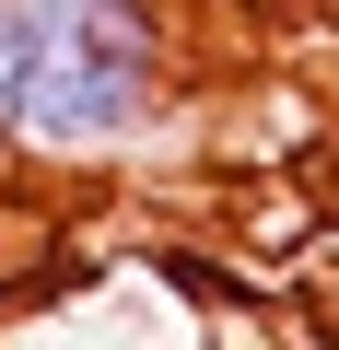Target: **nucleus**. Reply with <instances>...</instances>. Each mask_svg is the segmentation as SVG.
I'll use <instances>...</instances> for the list:
<instances>
[{"instance_id":"1","label":"nucleus","mask_w":339,"mask_h":350,"mask_svg":"<svg viewBox=\"0 0 339 350\" xmlns=\"http://www.w3.org/2000/svg\"><path fill=\"white\" fill-rule=\"evenodd\" d=\"M188 36L176 0H24V117L12 163L36 175H117L176 129Z\"/></svg>"},{"instance_id":"2","label":"nucleus","mask_w":339,"mask_h":350,"mask_svg":"<svg viewBox=\"0 0 339 350\" xmlns=\"http://www.w3.org/2000/svg\"><path fill=\"white\" fill-rule=\"evenodd\" d=\"M12 117H24V0H0V163H12Z\"/></svg>"}]
</instances>
